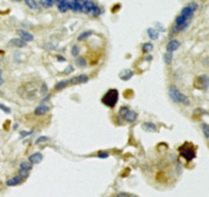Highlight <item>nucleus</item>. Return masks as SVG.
Returning a JSON list of instances; mask_svg holds the SVG:
<instances>
[{"label": "nucleus", "instance_id": "f257e3e1", "mask_svg": "<svg viewBox=\"0 0 209 197\" xmlns=\"http://www.w3.org/2000/svg\"><path fill=\"white\" fill-rule=\"evenodd\" d=\"M168 95L169 98L175 103H182L184 105H189L190 99L188 96L183 94L175 86H169L168 87Z\"/></svg>", "mask_w": 209, "mask_h": 197}, {"label": "nucleus", "instance_id": "f03ea898", "mask_svg": "<svg viewBox=\"0 0 209 197\" xmlns=\"http://www.w3.org/2000/svg\"><path fill=\"white\" fill-rule=\"evenodd\" d=\"M102 103L108 107H114L119 101V91L116 89H110L102 97Z\"/></svg>", "mask_w": 209, "mask_h": 197}, {"label": "nucleus", "instance_id": "7ed1b4c3", "mask_svg": "<svg viewBox=\"0 0 209 197\" xmlns=\"http://www.w3.org/2000/svg\"><path fill=\"white\" fill-rule=\"evenodd\" d=\"M119 115L129 123H134L138 117V113L135 111L130 109L127 106H121L119 109Z\"/></svg>", "mask_w": 209, "mask_h": 197}, {"label": "nucleus", "instance_id": "20e7f679", "mask_svg": "<svg viewBox=\"0 0 209 197\" xmlns=\"http://www.w3.org/2000/svg\"><path fill=\"white\" fill-rule=\"evenodd\" d=\"M179 151H180V153H181V155L183 156L184 158H186L188 161L192 160L193 158L195 157V155H196L194 148H193L192 146L188 145V144L182 145L181 147L179 148Z\"/></svg>", "mask_w": 209, "mask_h": 197}, {"label": "nucleus", "instance_id": "39448f33", "mask_svg": "<svg viewBox=\"0 0 209 197\" xmlns=\"http://www.w3.org/2000/svg\"><path fill=\"white\" fill-rule=\"evenodd\" d=\"M33 165L30 161H23L20 165V170H19V176L22 178H28L30 171H32Z\"/></svg>", "mask_w": 209, "mask_h": 197}, {"label": "nucleus", "instance_id": "423d86ee", "mask_svg": "<svg viewBox=\"0 0 209 197\" xmlns=\"http://www.w3.org/2000/svg\"><path fill=\"white\" fill-rule=\"evenodd\" d=\"M88 81H89V77L85 74H82L69 79V85L75 86V85H79V84H85V83H87Z\"/></svg>", "mask_w": 209, "mask_h": 197}, {"label": "nucleus", "instance_id": "0eeeda50", "mask_svg": "<svg viewBox=\"0 0 209 197\" xmlns=\"http://www.w3.org/2000/svg\"><path fill=\"white\" fill-rule=\"evenodd\" d=\"M16 33H17V35L20 36L21 39H22L23 41L27 42V43L34 40V35L31 34V33H29L28 31H26V30H22V29H19V30L16 31Z\"/></svg>", "mask_w": 209, "mask_h": 197}, {"label": "nucleus", "instance_id": "6e6552de", "mask_svg": "<svg viewBox=\"0 0 209 197\" xmlns=\"http://www.w3.org/2000/svg\"><path fill=\"white\" fill-rule=\"evenodd\" d=\"M196 86L199 89H206L209 87V77L206 75H202L197 79Z\"/></svg>", "mask_w": 209, "mask_h": 197}, {"label": "nucleus", "instance_id": "1a4fd4ad", "mask_svg": "<svg viewBox=\"0 0 209 197\" xmlns=\"http://www.w3.org/2000/svg\"><path fill=\"white\" fill-rule=\"evenodd\" d=\"M180 46H181V42L177 39L170 40L167 43V45H166V52H171V53H173L175 50L179 49Z\"/></svg>", "mask_w": 209, "mask_h": 197}, {"label": "nucleus", "instance_id": "9d476101", "mask_svg": "<svg viewBox=\"0 0 209 197\" xmlns=\"http://www.w3.org/2000/svg\"><path fill=\"white\" fill-rule=\"evenodd\" d=\"M28 43L25 41H23L21 38H13L10 41L8 42V46H12V47H16V48H24L27 47Z\"/></svg>", "mask_w": 209, "mask_h": 197}, {"label": "nucleus", "instance_id": "9b49d317", "mask_svg": "<svg viewBox=\"0 0 209 197\" xmlns=\"http://www.w3.org/2000/svg\"><path fill=\"white\" fill-rule=\"evenodd\" d=\"M43 159V154L41 152H35L32 155L29 156V161H30L32 165H37V163H40Z\"/></svg>", "mask_w": 209, "mask_h": 197}, {"label": "nucleus", "instance_id": "f8f14e48", "mask_svg": "<svg viewBox=\"0 0 209 197\" xmlns=\"http://www.w3.org/2000/svg\"><path fill=\"white\" fill-rule=\"evenodd\" d=\"M23 182V178L20 177V176H15V177H12L10 179L6 181V186L8 187H13V186H16V185L21 184Z\"/></svg>", "mask_w": 209, "mask_h": 197}, {"label": "nucleus", "instance_id": "ddd939ff", "mask_svg": "<svg viewBox=\"0 0 209 197\" xmlns=\"http://www.w3.org/2000/svg\"><path fill=\"white\" fill-rule=\"evenodd\" d=\"M48 111H49V107H48L47 105H45V104H40V105H38L36 108H35L34 113L36 115H45V113H47Z\"/></svg>", "mask_w": 209, "mask_h": 197}, {"label": "nucleus", "instance_id": "4468645a", "mask_svg": "<svg viewBox=\"0 0 209 197\" xmlns=\"http://www.w3.org/2000/svg\"><path fill=\"white\" fill-rule=\"evenodd\" d=\"M142 129L146 132H157V127L151 121H146L142 124Z\"/></svg>", "mask_w": 209, "mask_h": 197}, {"label": "nucleus", "instance_id": "2eb2a0df", "mask_svg": "<svg viewBox=\"0 0 209 197\" xmlns=\"http://www.w3.org/2000/svg\"><path fill=\"white\" fill-rule=\"evenodd\" d=\"M147 34L151 40H157L159 38V32L154 28H149L147 30Z\"/></svg>", "mask_w": 209, "mask_h": 197}, {"label": "nucleus", "instance_id": "dca6fc26", "mask_svg": "<svg viewBox=\"0 0 209 197\" xmlns=\"http://www.w3.org/2000/svg\"><path fill=\"white\" fill-rule=\"evenodd\" d=\"M88 14L91 15V16H93V17H97L101 14V9L99 8V6H97V5L95 4L94 6L91 8V10L88 12Z\"/></svg>", "mask_w": 209, "mask_h": 197}, {"label": "nucleus", "instance_id": "f3484780", "mask_svg": "<svg viewBox=\"0 0 209 197\" xmlns=\"http://www.w3.org/2000/svg\"><path fill=\"white\" fill-rule=\"evenodd\" d=\"M56 6H57V9L59 10V12L64 13L69 10V1H66V2H61V3H56Z\"/></svg>", "mask_w": 209, "mask_h": 197}, {"label": "nucleus", "instance_id": "a211bd4d", "mask_svg": "<svg viewBox=\"0 0 209 197\" xmlns=\"http://www.w3.org/2000/svg\"><path fill=\"white\" fill-rule=\"evenodd\" d=\"M133 75H134L133 71H132V69H129V71H123L121 74H119V77H121V80L127 81L133 77Z\"/></svg>", "mask_w": 209, "mask_h": 197}, {"label": "nucleus", "instance_id": "6ab92c4d", "mask_svg": "<svg viewBox=\"0 0 209 197\" xmlns=\"http://www.w3.org/2000/svg\"><path fill=\"white\" fill-rule=\"evenodd\" d=\"M67 85H69V80H62V81H60V82H58L57 84L55 85V86H54V89L57 90V91H59V90H62L63 88H65Z\"/></svg>", "mask_w": 209, "mask_h": 197}, {"label": "nucleus", "instance_id": "aec40b11", "mask_svg": "<svg viewBox=\"0 0 209 197\" xmlns=\"http://www.w3.org/2000/svg\"><path fill=\"white\" fill-rule=\"evenodd\" d=\"M92 35V31H84L78 36V41H84Z\"/></svg>", "mask_w": 209, "mask_h": 197}, {"label": "nucleus", "instance_id": "412c9836", "mask_svg": "<svg viewBox=\"0 0 209 197\" xmlns=\"http://www.w3.org/2000/svg\"><path fill=\"white\" fill-rule=\"evenodd\" d=\"M25 3L27 4V6L31 9H38V3L36 0H24Z\"/></svg>", "mask_w": 209, "mask_h": 197}, {"label": "nucleus", "instance_id": "4be33fe9", "mask_svg": "<svg viewBox=\"0 0 209 197\" xmlns=\"http://www.w3.org/2000/svg\"><path fill=\"white\" fill-rule=\"evenodd\" d=\"M173 53L171 52H166L165 54L163 55V60L166 65H170L173 62Z\"/></svg>", "mask_w": 209, "mask_h": 197}, {"label": "nucleus", "instance_id": "5701e85b", "mask_svg": "<svg viewBox=\"0 0 209 197\" xmlns=\"http://www.w3.org/2000/svg\"><path fill=\"white\" fill-rule=\"evenodd\" d=\"M75 63H77V65H78L79 67H87V60L83 56L77 57V59H75Z\"/></svg>", "mask_w": 209, "mask_h": 197}, {"label": "nucleus", "instance_id": "b1692460", "mask_svg": "<svg viewBox=\"0 0 209 197\" xmlns=\"http://www.w3.org/2000/svg\"><path fill=\"white\" fill-rule=\"evenodd\" d=\"M142 49L143 51L145 52V53H149V52H151L152 50H153V44L150 43V42H147V43H144L142 46Z\"/></svg>", "mask_w": 209, "mask_h": 197}, {"label": "nucleus", "instance_id": "393cba45", "mask_svg": "<svg viewBox=\"0 0 209 197\" xmlns=\"http://www.w3.org/2000/svg\"><path fill=\"white\" fill-rule=\"evenodd\" d=\"M55 3V0H41V4L45 8H50Z\"/></svg>", "mask_w": 209, "mask_h": 197}, {"label": "nucleus", "instance_id": "a878e982", "mask_svg": "<svg viewBox=\"0 0 209 197\" xmlns=\"http://www.w3.org/2000/svg\"><path fill=\"white\" fill-rule=\"evenodd\" d=\"M201 128H202V132H203V134H204L205 138L208 139L209 138V125H207V124H202Z\"/></svg>", "mask_w": 209, "mask_h": 197}, {"label": "nucleus", "instance_id": "bb28decb", "mask_svg": "<svg viewBox=\"0 0 209 197\" xmlns=\"http://www.w3.org/2000/svg\"><path fill=\"white\" fill-rule=\"evenodd\" d=\"M71 55H73V56L77 57L79 54H80V48H79V46L78 45H73V47H71Z\"/></svg>", "mask_w": 209, "mask_h": 197}, {"label": "nucleus", "instance_id": "cd10ccee", "mask_svg": "<svg viewBox=\"0 0 209 197\" xmlns=\"http://www.w3.org/2000/svg\"><path fill=\"white\" fill-rule=\"evenodd\" d=\"M48 137H46V136H41V137H39V138H37L36 139V144H39V143H42V142H45V141H47L48 140Z\"/></svg>", "mask_w": 209, "mask_h": 197}, {"label": "nucleus", "instance_id": "c85d7f7f", "mask_svg": "<svg viewBox=\"0 0 209 197\" xmlns=\"http://www.w3.org/2000/svg\"><path fill=\"white\" fill-rule=\"evenodd\" d=\"M47 92H48L47 85H46L45 83H43V84H42V87H41V94H42V95H46V94H47Z\"/></svg>", "mask_w": 209, "mask_h": 197}, {"label": "nucleus", "instance_id": "c756f323", "mask_svg": "<svg viewBox=\"0 0 209 197\" xmlns=\"http://www.w3.org/2000/svg\"><path fill=\"white\" fill-rule=\"evenodd\" d=\"M0 109H2L5 113H11V109L7 106H5L4 104H0Z\"/></svg>", "mask_w": 209, "mask_h": 197}, {"label": "nucleus", "instance_id": "7c9ffc66", "mask_svg": "<svg viewBox=\"0 0 209 197\" xmlns=\"http://www.w3.org/2000/svg\"><path fill=\"white\" fill-rule=\"evenodd\" d=\"M73 71V67L71 65H69L66 67V69H64V74H65V75H69V74H71V73Z\"/></svg>", "mask_w": 209, "mask_h": 197}, {"label": "nucleus", "instance_id": "2f4dec72", "mask_svg": "<svg viewBox=\"0 0 209 197\" xmlns=\"http://www.w3.org/2000/svg\"><path fill=\"white\" fill-rule=\"evenodd\" d=\"M156 30L158 31V32H165V28H164L163 26H162V25H160L159 23H156Z\"/></svg>", "mask_w": 209, "mask_h": 197}, {"label": "nucleus", "instance_id": "473e14b6", "mask_svg": "<svg viewBox=\"0 0 209 197\" xmlns=\"http://www.w3.org/2000/svg\"><path fill=\"white\" fill-rule=\"evenodd\" d=\"M108 152L107 151H102V152H99L98 153V157H100V158H106V157H108Z\"/></svg>", "mask_w": 209, "mask_h": 197}, {"label": "nucleus", "instance_id": "72a5a7b5", "mask_svg": "<svg viewBox=\"0 0 209 197\" xmlns=\"http://www.w3.org/2000/svg\"><path fill=\"white\" fill-rule=\"evenodd\" d=\"M116 197H131V195L127 194V193L121 192V193H119V194L116 195Z\"/></svg>", "mask_w": 209, "mask_h": 197}, {"label": "nucleus", "instance_id": "f704fd0d", "mask_svg": "<svg viewBox=\"0 0 209 197\" xmlns=\"http://www.w3.org/2000/svg\"><path fill=\"white\" fill-rule=\"evenodd\" d=\"M4 84V80L2 78V69H0V86H2Z\"/></svg>", "mask_w": 209, "mask_h": 197}, {"label": "nucleus", "instance_id": "c9c22d12", "mask_svg": "<svg viewBox=\"0 0 209 197\" xmlns=\"http://www.w3.org/2000/svg\"><path fill=\"white\" fill-rule=\"evenodd\" d=\"M31 133H32V131H31V132H22V133H21V136H23V138H24V137H26V136H28V135H30Z\"/></svg>", "mask_w": 209, "mask_h": 197}, {"label": "nucleus", "instance_id": "e433bc0d", "mask_svg": "<svg viewBox=\"0 0 209 197\" xmlns=\"http://www.w3.org/2000/svg\"><path fill=\"white\" fill-rule=\"evenodd\" d=\"M57 58H58V60H60V61H64V60H65L64 57H61V56H58Z\"/></svg>", "mask_w": 209, "mask_h": 197}, {"label": "nucleus", "instance_id": "4c0bfd02", "mask_svg": "<svg viewBox=\"0 0 209 197\" xmlns=\"http://www.w3.org/2000/svg\"><path fill=\"white\" fill-rule=\"evenodd\" d=\"M151 59V56H148V57H146V60H150Z\"/></svg>", "mask_w": 209, "mask_h": 197}, {"label": "nucleus", "instance_id": "58836bf2", "mask_svg": "<svg viewBox=\"0 0 209 197\" xmlns=\"http://www.w3.org/2000/svg\"><path fill=\"white\" fill-rule=\"evenodd\" d=\"M12 1H15V2H20L21 0H12Z\"/></svg>", "mask_w": 209, "mask_h": 197}]
</instances>
